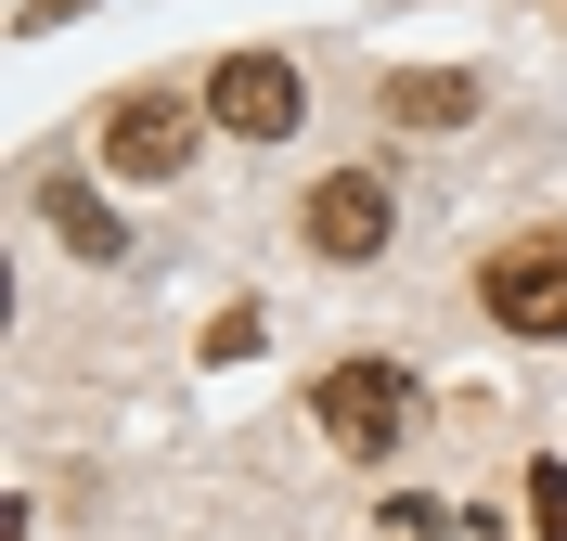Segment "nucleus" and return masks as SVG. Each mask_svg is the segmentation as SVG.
Instances as JSON below:
<instances>
[{"label":"nucleus","instance_id":"obj_1","mask_svg":"<svg viewBox=\"0 0 567 541\" xmlns=\"http://www.w3.org/2000/svg\"><path fill=\"white\" fill-rule=\"evenodd\" d=\"M310 413H322V438H336V451L388 465L400 426H413V374H400V361H336V374L310 387Z\"/></svg>","mask_w":567,"mask_h":541},{"label":"nucleus","instance_id":"obj_2","mask_svg":"<svg viewBox=\"0 0 567 541\" xmlns=\"http://www.w3.org/2000/svg\"><path fill=\"white\" fill-rule=\"evenodd\" d=\"M310 116V77L284 65V52H219L207 77V129H233V143H284Z\"/></svg>","mask_w":567,"mask_h":541},{"label":"nucleus","instance_id":"obj_3","mask_svg":"<svg viewBox=\"0 0 567 541\" xmlns=\"http://www.w3.org/2000/svg\"><path fill=\"white\" fill-rule=\"evenodd\" d=\"M477 310L503 335H567V232H529V246H503L477 271Z\"/></svg>","mask_w":567,"mask_h":541},{"label":"nucleus","instance_id":"obj_4","mask_svg":"<svg viewBox=\"0 0 567 541\" xmlns=\"http://www.w3.org/2000/svg\"><path fill=\"white\" fill-rule=\"evenodd\" d=\"M91 143H104L116 180H168L181 155H194V104H181V91H130V104H104Z\"/></svg>","mask_w":567,"mask_h":541},{"label":"nucleus","instance_id":"obj_5","mask_svg":"<svg viewBox=\"0 0 567 541\" xmlns=\"http://www.w3.org/2000/svg\"><path fill=\"white\" fill-rule=\"evenodd\" d=\"M297 232H310L336 271H361V258H388V180L374 168H336V180H310V207H297Z\"/></svg>","mask_w":567,"mask_h":541},{"label":"nucleus","instance_id":"obj_6","mask_svg":"<svg viewBox=\"0 0 567 541\" xmlns=\"http://www.w3.org/2000/svg\"><path fill=\"white\" fill-rule=\"evenodd\" d=\"M374 104H388V129H464V116H477V77H452V65H413V77H388Z\"/></svg>","mask_w":567,"mask_h":541},{"label":"nucleus","instance_id":"obj_7","mask_svg":"<svg viewBox=\"0 0 567 541\" xmlns=\"http://www.w3.org/2000/svg\"><path fill=\"white\" fill-rule=\"evenodd\" d=\"M52 232H65L78 258H116V219H104V194H91V180H52Z\"/></svg>","mask_w":567,"mask_h":541},{"label":"nucleus","instance_id":"obj_8","mask_svg":"<svg viewBox=\"0 0 567 541\" xmlns=\"http://www.w3.org/2000/svg\"><path fill=\"white\" fill-rule=\"evenodd\" d=\"M529 529L567 541V465H529Z\"/></svg>","mask_w":567,"mask_h":541}]
</instances>
